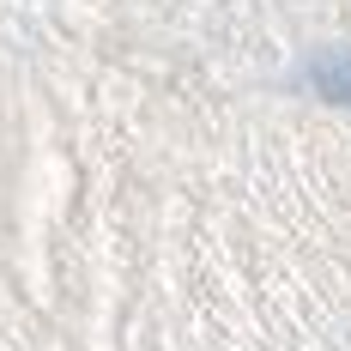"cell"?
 Returning a JSON list of instances; mask_svg holds the SVG:
<instances>
[{"label": "cell", "instance_id": "cell-1", "mask_svg": "<svg viewBox=\"0 0 351 351\" xmlns=\"http://www.w3.org/2000/svg\"><path fill=\"white\" fill-rule=\"evenodd\" d=\"M309 85H315V97H327V104L351 109V55H315L309 61Z\"/></svg>", "mask_w": 351, "mask_h": 351}]
</instances>
